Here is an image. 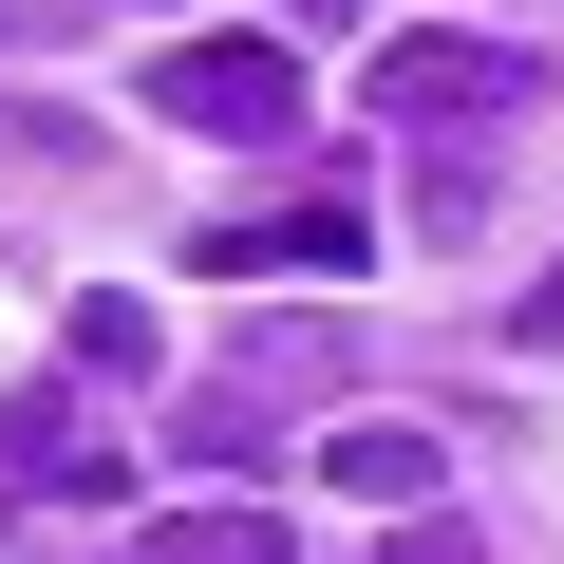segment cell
<instances>
[{
	"instance_id": "obj_5",
	"label": "cell",
	"mask_w": 564,
	"mask_h": 564,
	"mask_svg": "<svg viewBox=\"0 0 564 564\" xmlns=\"http://www.w3.org/2000/svg\"><path fill=\"white\" fill-rule=\"evenodd\" d=\"M282 263H358V207H263V226H207V282H282Z\"/></svg>"
},
{
	"instance_id": "obj_10",
	"label": "cell",
	"mask_w": 564,
	"mask_h": 564,
	"mask_svg": "<svg viewBox=\"0 0 564 564\" xmlns=\"http://www.w3.org/2000/svg\"><path fill=\"white\" fill-rule=\"evenodd\" d=\"M377 564H489V545H470V527H433V508H414V527H395V545H377Z\"/></svg>"
},
{
	"instance_id": "obj_9",
	"label": "cell",
	"mask_w": 564,
	"mask_h": 564,
	"mask_svg": "<svg viewBox=\"0 0 564 564\" xmlns=\"http://www.w3.org/2000/svg\"><path fill=\"white\" fill-rule=\"evenodd\" d=\"M76 377H151V302H76Z\"/></svg>"
},
{
	"instance_id": "obj_6",
	"label": "cell",
	"mask_w": 564,
	"mask_h": 564,
	"mask_svg": "<svg viewBox=\"0 0 564 564\" xmlns=\"http://www.w3.org/2000/svg\"><path fill=\"white\" fill-rule=\"evenodd\" d=\"M339 321H263V339H226V395H339Z\"/></svg>"
},
{
	"instance_id": "obj_11",
	"label": "cell",
	"mask_w": 564,
	"mask_h": 564,
	"mask_svg": "<svg viewBox=\"0 0 564 564\" xmlns=\"http://www.w3.org/2000/svg\"><path fill=\"white\" fill-rule=\"evenodd\" d=\"M527 358H564V263H545V282H527Z\"/></svg>"
},
{
	"instance_id": "obj_8",
	"label": "cell",
	"mask_w": 564,
	"mask_h": 564,
	"mask_svg": "<svg viewBox=\"0 0 564 564\" xmlns=\"http://www.w3.org/2000/svg\"><path fill=\"white\" fill-rule=\"evenodd\" d=\"M170 452H188V470H207V489H263V452H282V433H263V395H226V377H207V395H188V433H170Z\"/></svg>"
},
{
	"instance_id": "obj_4",
	"label": "cell",
	"mask_w": 564,
	"mask_h": 564,
	"mask_svg": "<svg viewBox=\"0 0 564 564\" xmlns=\"http://www.w3.org/2000/svg\"><path fill=\"white\" fill-rule=\"evenodd\" d=\"M321 470H339V508H395V527L433 508V433H414V414H339Z\"/></svg>"
},
{
	"instance_id": "obj_7",
	"label": "cell",
	"mask_w": 564,
	"mask_h": 564,
	"mask_svg": "<svg viewBox=\"0 0 564 564\" xmlns=\"http://www.w3.org/2000/svg\"><path fill=\"white\" fill-rule=\"evenodd\" d=\"M132 564H282V527H263V489H207V508H170Z\"/></svg>"
},
{
	"instance_id": "obj_2",
	"label": "cell",
	"mask_w": 564,
	"mask_h": 564,
	"mask_svg": "<svg viewBox=\"0 0 564 564\" xmlns=\"http://www.w3.org/2000/svg\"><path fill=\"white\" fill-rule=\"evenodd\" d=\"M545 57L527 39H377V113L395 132H470V113H527Z\"/></svg>"
},
{
	"instance_id": "obj_12",
	"label": "cell",
	"mask_w": 564,
	"mask_h": 564,
	"mask_svg": "<svg viewBox=\"0 0 564 564\" xmlns=\"http://www.w3.org/2000/svg\"><path fill=\"white\" fill-rule=\"evenodd\" d=\"M282 20H302V39H339V20H358V0H282Z\"/></svg>"
},
{
	"instance_id": "obj_1",
	"label": "cell",
	"mask_w": 564,
	"mask_h": 564,
	"mask_svg": "<svg viewBox=\"0 0 564 564\" xmlns=\"http://www.w3.org/2000/svg\"><path fill=\"white\" fill-rule=\"evenodd\" d=\"M0 489H39V508H113V489H132V433H113L76 377H39V395H0Z\"/></svg>"
},
{
	"instance_id": "obj_3",
	"label": "cell",
	"mask_w": 564,
	"mask_h": 564,
	"mask_svg": "<svg viewBox=\"0 0 564 564\" xmlns=\"http://www.w3.org/2000/svg\"><path fill=\"white\" fill-rule=\"evenodd\" d=\"M151 113L170 132H302V57H282V39H170L151 57Z\"/></svg>"
}]
</instances>
